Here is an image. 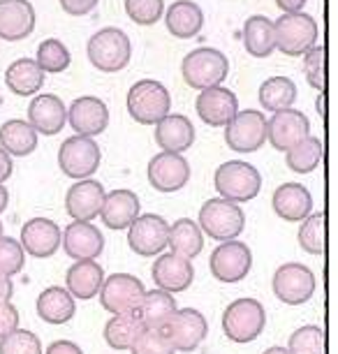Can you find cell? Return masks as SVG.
Returning <instances> with one entry per match:
<instances>
[{"mask_svg":"<svg viewBox=\"0 0 338 354\" xmlns=\"http://www.w3.org/2000/svg\"><path fill=\"white\" fill-rule=\"evenodd\" d=\"M86 53H88L93 68L111 75V72H121L128 68L132 58V42L125 30L109 26V28L93 32L88 44H86Z\"/></svg>","mask_w":338,"mask_h":354,"instance_id":"cell-1","label":"cell"},{"mask_svg":"<svg viewBox=\"0 0 338 354\" xmlns=\"http://www.w3.org/2000/svg\"><path fill=\"white\" fill-rule=\"evenodd\" d=\"M264 326H267V310L257 299H236L223 313V333L232 343H253L262 336Z\"/></svg>","mask_w":338,"mask_h":354,"instance_id":"cell-2","label":"cell"},{"mask_svg":"<svg viewBox=\"0 0 338 354\" xmlns=\"http://www.w3.org/2000/svg\"><path fill=\"white\" fill-rule=\"evenodd\" d=\"M214 185H216L218 195L223 199H227V202H234V204L250 202V199H255L262 190V174L250 162L229 160V162H223L216 169Z\"/></svg>","mask_w":338,"mask_h":354,"instance_id":"cell-3","label":"cell"},{"mask_svg":"<svg viewBox=\"0 0 338 354\" xmlns=\"http://www.w3.org/2000/svg\"><path fill=\"white\" fill-rule=\"evenodd\" d=\"M171 95L167 86L156 79H142L128 91V113L139 125H158L169 116Z\"/></svg>","mask_w":338,"mask_h":354,"instance_id":"cell-4","label":"cell"},{"mask_svg":"<svg viewBox=\"0 0 338 354\" xmlns=\"http://www.w3.org/2000/svg\"><path fill=\"white\" fill-rule=\"evenodd\" d=\"M183 79L190 88L207 91L220 86L229 75V61L223 51L214 46H200V49L190 51L181 63Z\"/></svg>","mask_w":338,"mask_h":354,"instance_id":"cell-5","label":"cell"},{"mask_svg":"<svg viewBox=\"0 0 338 354\" xmlns=\"http://www.w3.org/2000/svg\"><path fill=\"white\" fill-rule=\"evenodd\" d=\"M200 230L207 236L216 239V241H236V236H241L243 227H246V213L234 202L218 197L207 199L200 209Z\"/></svg>","mask_w":338,"mask_h":354,"instance_id":"cell-6","label":"cell"},{"mask_svg":"<svg viewBox=\"0 0 338 354\" xmlns=\"http://www.w3.org/2000/svg\"><path fill=\"white\" fill-rule=\"evenodd\" d=\"M276 49L285 56H306L317 42V21L306 12L281 15L274 21Z\"/></svg>","mask_w":338,"mask_h":354,"instance_id":"cell-7","label":"cell"},{"mask_svg":"<svg viewBox=\"0 0 338 354\" xmlns=\"http://www.w3.org/2000/svg\"><path fill=\"white\" fill-rule=\"evenodd\" d=\"M102 162V151L91 137H68L58 149V167L72 181H86L97 171Z\"/></svg>","mask_w":338,"mask_h":354,"instance_id":"cell-8","label":"cell"},{"mask_svg":"<svg viewBox=\"0 0 338 354\" xmlns=\"http://www.w3.org/2000/svg\"><path fill=\"white\" fill-rule=\"evenodd\" d=\"M315 287V273L301 262L281 264L274 273V280H271V290H274L276 299L285 306H303L310 301Z\"/></svg>","mask_w":338,"mask_h":354,"instance_id":"cell-9","label":"cell"},{"mask_svg":"<svg viewBox=\"0 0 338 354\" xmlns=\"http://www.w3.org/2000/svg\"><path fill=\"white\" fill-rule=\"evenodd\" d=\"M100 304L111 315H125V313H137L147 297V287L137 276L130 273H114L104 278L100 290Z\"/></svg>","mask_w":338,"mask_h":354,"instance_id":"cell-10","label":"cell"},{"mask_svg":"<svg viewBox=\"0 0 338 354\" xmlns=\"http://www.w3.org/2000/svg\"><path fill=\"white\" fill-rule=\"evenodd\" d=\"M165 338L174 347V352H195L209 333V322L200 310L178 308L162 326Z\"/></svg>","mask_w":338,"mask_h":354,"instance_id":"cell-11","label":"cell"},{"mask_svg":"<svg viewBox=\"0 0 338 354\" xmlns=\"http://www.w3.org/2000/svg\"><path fill=\"white\" fill-rule=\"evenodd\" d=\"M225 142L236 153H255L267 144V116L257 109L238 111L225 125Z\"/></svg>","mask_w":338,"mask_h":354,"instance_id":"cell-12","label":"cell"},{"mask_svg":"<svg viewBox=\"0 0 338 354\" xmlns=\"http://www.w3.org/2000/svg\"><path fill=\"white\" fill-rule=\"evenodd\" d=\"M169 239V223L156 213H144L128 227V245L139 257L162 255Z\"/></svg>","mask_w":338,"mask_h":354,"instance_id":"cell-13","label":"cell"},{"mask_svg":"<svg viewBox=\"0 0 338 354\" xmlns=\"http://www.w3.org/2000/svg\"><path fill=\"white\" fill-rule=\"evenodd\" d=\"M253 266V252L243 241H225L211 252L209 269L218 283H241Z\"/></svg>","mask_w":338,"mask_h":354,"instance_id":"cell-14","label":"cell"},{"mask_svg":"<svg viewBox=\"0 0 338 354\" xmlns=\"http://www.w3.org/2000/svg\"><path fill=\"white\" fill-rule=\"evenodd\" d=\"M310 137V121L299 109L278 111L267 121V139L276 151L288 153Z\"/></svg>","mask_w":338,"mask_h":354,"instance_id":"cell-15","label":"cell"},{"mask_svg":"<svg viewBox=\"0 0 338 354\" xmlns=\"http://www.w3.org/2000/svg\"><path fill=\"white\" fill-rule=\"evenodd\" d=\"M149 183L158 192H178L190 181V162L178 153H158L147 169Z\"/></svg>","mask_w":338,"mask_h":354,"instance_id":"cell-16","label":"cell"},{"mask_svg":"<svg viewBox=\"0 0 338 354\" xmlns=\"http://www.w3.org/2000/svg\"><path fill=\"white\" fill-rule=\"evenodd\" d=\"M70 128L82 137L102 135L109 125V106L95 95H82L68 106Z\"/></svg>","mask_w":338,"mask_h":354,"instance_id":"cell-17","label":"cell"},{"mask_svg":"<svg viewBox=\"0 0 338 354\" xmlns=\"http://www.w3.org/2000/svg\"><path fill=\"white\" fill-rule=\"evenodd\" d=\"M19 243L24 245L26 255H32L37 259H46L56 255V250L63 243V232L54 220L49 218H30L21 227Z\"/></svg>","mask_w":338,"mask_h":354,"instance_id":"cell-18","label":"cell"},{"mask_svg":"<svg viewBox=\"0 0 338 354\" xmlns=\"http://www.w3.org/2000/svg\"><path fill=\"white\" fill-rule=\"evenodd\" d=\"M104 192L100 181H77L70 185L68 195H65V211L72 218V223H91L93 218L100 216L102 204H104Z\"/></svg>","mask_w":338,"mask_h":354,"instance_id":"cell-19","label":"cell"},{"mask_svg":"<svg viewBox=\"0 0 338 354\" xmlns=\"http://www.w3.org/2000/svg\"><path fill=\"white\" fill-rule=\"evenodd\" d=\"M151 278L158 290L176 294V292H185L195 280V269H192V262L181 255H174V252H165V255H158L153 266H151Z\"/></svg>","mask_w":338,"mask_h":354,"instance_id":"cell-20","label":"cell"},{"mask_svg":"<svg viewBox=\"0 0 338 354\" xmlns=\"http://www.w3.org/2000/svg\"><path fill=\"white\" fill-rule=\"evenodd\" d=\"M195 109L197 116L207 125H211V128H225L238 113V100L229 88L216 86V88L200 91Z\"/></svg>","mask_w":338,"mask_h":354,"instance_id":"cell-21","label":"cell"},{"mask_svg":"<svg viewBox=\"0 0 338 354\" xmlns=\"http://www.w3.org/2000/svg\"><path fill=\"white\" fill-rule=\"evenodd\" d=\"M63 250L75 262L97 259L104 250V236L93 223H70L63 230Z\"/></svg>","mask_w":338,"mask_h":354,"instance_id":"cell-22","label":"cell"},{"mask_svg":"<svg viewBox=\"0 0 338 354\" xmlns=\"http://www.w3.org/2000/svg\"><path fill=\"white\" fill-rule=\"evenodd\" d=\"M28 123L35 128L37 135L54 137L68 123V106L63 104L61 97L51 95V93L35 95L28 104Z\"/></svg>","mask_w":338,"mask_h":354,"instance_id":"cell-23","label":"cell"},{"mask_svg":"<svg viewBox=\"0 0 338 354\" xmlns=\"http://www.w3.org/2000/svg\"><path fill=\"white\" fill-rule=\"evenodd\" d=\"M35 8L30 0H0V39L19 42L35 30Z\"/></svg>","mask_w":338,"mask_h":354,"instance_id":"cell-24","label":"cell"},{"mask_svg":"<svg viewBox=\"0 0 338 354\" xmlns=\"http://www.w3.org/2000/svg\"><path fill=\"white\" fill-rule=\"evenodd\" d=\"M271 206L278 218L288 223H303L313 213V195L301 183H283L271 197Z\"/></svg>","mask_w":338,"mask_h":354,"instance_id":"cell-25","label":"cell"},{"mask_svg":"<svg viewBox=\"0 0 338 354\" xmlns=\"http://www.w3.org/2000/svg\"><path fill=\"white\" fill-rule=\"evenodd\" d=\"M139 216H142L139 213V197L132 190H111L104 197L100 218L104 227H109V230H128Z\"/></svg>","mask_w":338,"mask_h":354,"instance_id":"cell-26","label":"cell"},{"mask_svg":"<svg viewBox=\"0 0 338 354\" xmlns=\"http://www.w3.org/2000/svg\"><path fill=\"white\" fill-rule=\"evenodd\" d=\"M156 144L165 153H178L188 151L195 144V128H192L190 118L183 113H169L160 123L156 125Z\"/></svg>","mask_w":338,"mask_h":354,"instance_id":"cell-27","label":"cell"},{"mask_svg":"<svg viewBox=\"0 0 338 354\" xmlns=\"http://www.w3.org/2000/svg\"><path fill=\"white\" fill-rule=\"evenodd\" d=\"M77 299L65 290V287H46L39 292L35 310L37 317L46 324H68L77 313Z\"/></svg>","mask_w":338,"mask_h":354,"instance_id":"cell-28","label":"cell"},{"mask_svg":"<svg viewBox=\"0 0 338 354\" xmlns=\"http://www.w3.org/2000/svg\"><path fill=\"white\" fill-rule=\"evenodd\" d=\"M104 283V269L95 259H86V262H75L65 273V290L75 299L88 301L97 297Z\"/></svg>","mask_w":338,"mask_h":354,"instance_id":"cell-29","label":"cell"},{"mask_svg":"<svg viewBox=\"0 0 338 354\" xmlns=\"http://www.w3.org/2000/svg\"><path fill=\"white\" fill-rule=\"evenodd\" d=\"M5 84L19 97H30L44 86V72L35 58H17L5 70Z\"/></svg>","mask_w":338,"mask_h":354,"instance_id":"cell-30","label":"cell"},{"mask_svg":"<svg viewBox=\"0 0 338 354\" xmlns=\"http://www.w3.org/2000/svg\"><path fill=\"white\" fill-rule=\"evenodd\" d=\"M0 149L10 158H26L37 149V132L28 121L10 118L0 125Z\"/></svg>","mask_w":338,"mask_h":354,"instance_id":"cell-31","label":"cell"},{"mask_svg":"<svg viewBox=\"0 0 338 354\" xmlns=\"http://www.w3.org/2000/svg\"><path fill=\"white\" fill-rule=\"evenodd\" d=\"M165 21H167V30L174 37L190 39L202 30L204 12L200 5L192 3V0H176V3L169 5L167 15H165Z\"/></svg>","mask_w":338,"mask_h":354,"instance_id":"cell-32","label":"cell"},{"mask_svg":"<svg viewBox=\"0 0 338 354\" xmlns=\"http://www.w3.org/2000/svg\"><path fill=\"white\" fill-rule=\"evenodd\" d=\"M243 46L253 58H269L276 49V28L269 17L255 15L243 24Z\"/></svg>","mask_w":338,"mask_h":354,"instance_id":"cell-33","label":"cell"},{"mask_svg":"<svg viewBox=\"0 0 338 354\" xmlns=\"http://www.w3.org/2000/svg\"><path fill=\"white\" fill-rule=\"evenodd\" d=\"M167 248L192 262L204 248V232L192 218H178L174 225H169Z\"/></svg>","mask_w":338,"mask_h":354,"instance_id":"cell-34","label":"cell"},{"mask_svg":"<svg viewBox=\"0 0 338 354\" xmlns=\"http://www.w3.org/2000/svg\"><path fill=\"white\" fill-rule=\"evenodd\" d=\"M176 310H178V306H176L174 294L153 290V292H147V297H144V301L137 310V317L142 319L144 329H162Z\"/></svg>","mask_w":338,"mask_h":354,"instance_id":"cell-35","label":"cell"},{"mask_svg":"<svg viewBox=\"0 0 338 354\" xmlns=\"http://www.w3.org/2000/svg\"><path fill=\"white\" fill-rule=\"evenodd\" d=\"M144 333L142 319L137 313H125V315H111V319L104 324V340L111 350H130L135 340Z\"/></svg>","mask_w":338,"mask_h":354,"instance_id":"cell-36","label":"cell"},{"mask_svg":"<svg viewBox=\"0 0 338 354\" xmlns=\"http://www.w3.org/2000/svg\"><path fill=\"white\" fill-rule=\"evenodd\" d=\"M297 102V86L288 77H271L260 86V104L271 113L292 109Z\"/></svg>","mask_w":338,"mask_h":354,"instance_id":"cell-37","label":"cell"},{"mask_svg":"<svg viewBox=\"0 0 338 354\" xmlns=\"http://www.w3.org/2000/svg\"><path fill=\"white\" fill-rule=\"evenodd\" d=\"M322 160V142L317 137L303 139L301 144H297L294 149L285 153V162L294 174H310L317 169Z\"/></svg>","mask_w":338,"mask_h":354,"instance_id":"cell-38","label":"cell"},{"mask_svg":"<svg viewBox=\"0 0 338 354\" xmlns=\"http://www.w3.org/2000/svg\"><path fill=\"white\" fill-rule=\"evenodd\" d=\"M37 65L42 68V72H51V75H58V72H65L72 63V53L65 46L61 39L49 37L44 42H39L37 46V56H35Z\"/></svg>","mask_w":338,"mask_h":354,"instance_id":"cell-39","label":"cell"},{"mask_svg":"<svg viewBox=\"0 0 338 354\" xmlns=\"http://www.w3.org/2000/svg\"><path fill=\"white\" fill-rule=\"evenodd\" d=\"M297 241L308 255H324V213H310L303 220Z\"/></svg>","mask_w":338,"mask_h":354,"instance_id":"cell-40","label":"cell"},{"mask_svg":"<svg viewBox=\"0 0 338 354\" xmlns=\"http://www.w3.org/2000/svg\"><path fill=\"white\" fill-rule=\"evenodd\" d=\"M290 354H324V331L317 324L299 326L288 343Z\"/></svg>","mask_w":338,"mask_h":354,"instance_id":"cell-41","label":"cell"},{"mask_svg":"<svg viewBox=\"0 0 338 354\" xmlns=\"http://www.w3.org/2000/svg\"><path fill=\"white\" fill-rule=\"evenodd\" d=\"M0 354H44L42 340L28 329H17L10 336L0 338Z\"/></svg>","mask_w":338,"mask_h":354,"instance_id":"cell-42","label":"cell"},{"mask_svg":"<svg viewBox=\"0 0 338 354\" xmlns=\"http://www.w3.org/2000/svg\"><path fill=\"white\" fill-rule=\"evenodd\" d=\"M125 12L137 26H153L165 15V0H125Z\"/></svg>","mask_w":338,"mask_h":354,"instance_id":"cell-43","label":"cell"},{"mask_svg":"<svg viewBox=\"0 0 338 354\" xmlns=\"http://www.w3.org/2000/svg\"><path fill=\"white\" fill-rule=\"evenodd\" d=\"M24 264H26L24 245L12 236L0 239V273L12 278V276H17V273H21Z\"/></svg>","mask_w":338,"mask_h":354,"instance_id":"cell-44","label":"cell"},{"mask_svg":"<svg viewBox=\"0 0 338 354\" xmlns=\"http://www.w3.org/2000/svg\"><path fill=\"white\" fill-rule=\"evenodd\" d=\"M132 354H174V347L165 338L162 329H144V333L130 347Z\"/></svg>","mask_w":338,"mask_h":354,"instance_id":"cell-45","label":"cell"},{"mask_svg":"<svg viewBox=\"0 0 338 354\" xmlns=\"http://www.w3.org/2000/svg\"><path fill=\"white\" fill-rule=\"evenodd\" d=\"M324 46L315 44L313 49H310L306 56H303V75H306L308 84L313 86L315 91H324Z\"/></svg>","mask_w":338,"mask_h":354,"instance_id":"cell-46","label":"cell"},{"mask_svg":"<svg viewBox=\"0 0 338 354\" xmlns=\"http://www.w3.org/2000/svg\"><path fill=\"white\" fill-rule=\"evenodd\" d=\"M19 329V310L17 306L8 301V304H0V338L10 336L12 331Z\"/></svg>","mask_w":338,"mask_h":354,"instance_id":"cell-47","label":"cell"},{"mask_svg":"<svg viewBox=\"0 0 338 354\" xmlns=\"http://www.w3.org/2000/svg\"><path fill=\"white\" fill-rule=\"evenodd\" d=\"M61 8L68 12L72 17H84V15H91L93 10L97 8L100 0H58Z\"/></svg>","mask_w":338,"mask_h":354,"instance_id":"cell-48","label":"cell"},{"mask_svg":"<svg viewBox=\"0 0 338 354\" xmlns=\"http://www.w3.org/2000/svg\"><path fill=\"white\" fill-rule=\"evenodd\" d=\"M44 354H84L82 347L72 340H54L49 347L44 350Z\"/></svg>","mask_w":338,"mask_h":354,"instance_id":"cell-49","label":"cell"},{"mask_svg":"<svg viewBox=\"0 0 338 354\" xmlns=\"http://www.w3.org/2000/svg\"><path fill=\"white\" fill-rule=\"evenodd\" d=\"M12 171H15V162H12V158L0 149V183L5 185V181L12 176Z\"/></svg>","mask_w":338,"mask_h":354,"instance_id":"cell-50","label":"cell"},{"mask_svg":"<svg viewBox=\"0 0 338 354\" xmlns=\"http://www.w3.org/2000/svg\"><path fill=\"white\" fill-rule=\"evenodd\" d=\"M12 294H15V283H12V278L0 273V304L12 301Z\"/></svg>","mask_w":338,"mask_h":354,"instance_id":"cell-51","label":"cell"},{"mask_svg":"<svg viewBox=\"0 0 338 354\" xmlns=\"http://www.w3.org/2000/svg\"><path fill=\"white\" fill-rule=\"evenodd\" d=\"M276 5L283 10V15H292V12H301L306 0H276Z\"/></svg>","mask_w":338,"mask_h":354,"instance_id":"cell-52","label":"cell"},{"mask_svg":"<svg viewBox=\"0 0 338 354\" xmlns=\"http://www.w3.org/2000/svg\"><path fill=\"white\" fill-rule=\"evenodd\" d=\"M8 204H10V192H8V188H5L3 183H0V213H5Z\"/></svg>","mask_w":338,"mask_h":354,"instance_id":"cell-53","label":"cell"},{"mask_svg":"<svg viewBox=\"0 0 338 354\" xmlns=\"http://www.w3.org/2000/svg\"><path fill=\"white\" fill-rule=\"evenodd\" d=\"M315 109H317V113H320L322 118H327V106H324V91H322V95L317 97V106H315Z\"/></svg>","mask_w":338,"mask_h":354,"instance_id":"cell-54","label":"cell"},{"mask_svg":"<svg viewBox=\"0 0 338 354\" xmlns=\"http://www.w3.org/2000/svg\"><path fill=\"white\" fill-rule=\"evenodd\" d=\"M262 354H290L288 347H281V345H274V347H267Z\"/></svg>","mask_w":338,"mask_h":354,"instance_id":"cell-55","label":"cell"},{"mask_svg":"<svg viewBox=\"0 0 338 354\" xmlns=\"http://www.w3.org/2000/svg\"><path fill=\"white\" fill-rule=\"evenodd\" d=\"M5 236V234H3V223H0V239H3Z\"/></svg>","mask_w":338,"mask_h":354,"instance_id":"cell-56","label":"cell"}]
</instances>
